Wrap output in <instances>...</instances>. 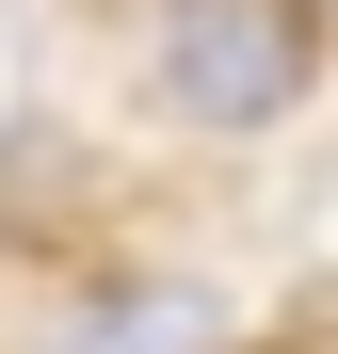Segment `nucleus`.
<instances>
[{"mask_svg":"<svg viewBox=\"0 0 338 354\" xmlns=\"http://www.w3.org/2000/svg\"><path fill=\"white\" fill-rule=\"evenodd\" d=\"M225 338H242V306L209 274H129V290H97L65 322V354H225Z\"/></svg>","mask_w":338,"mask_h":354,"instance_id":"2","label":"nucleus"},{"mask_svg":"<svg viewBox=\"0 0 338 354\" xmlns=\"http://www.w3.org/2000/svg\"><path fill=\"white\" fill-rule=\"evenodd\" d=\"M129 48H145V97L178 113L194 145H258V129H290L322 97L338 0H145Z\"/></svg>","mask_w":338,"mask_h":354,"instance_id":"1","label":"nucleus"},{"mask_svg":"<svg viewBox=\"0 0 338 354\" xmlns=\"http://www.w3.org/2000/svg\"><path fill=\"white\" fill-rule=\"evenodd\" d=\"M322 258H338V177H322Z\"/></svg>","mask_w":338,"mask_h":354,"instance_id":"3","label":"nucleus"}]
</instances>
